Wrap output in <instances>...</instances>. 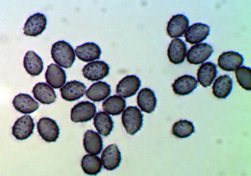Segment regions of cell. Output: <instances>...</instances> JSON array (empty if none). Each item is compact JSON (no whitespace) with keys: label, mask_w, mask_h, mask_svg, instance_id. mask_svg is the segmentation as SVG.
I'll return each instance as SVG.
<instances>
[{"label":"cell","mask_w":251,"mask_h":176,"mask_svg":"<svg viewBox=\"0 0 251 176\" xmlns=\"http://www.w3.org/2000/svg\"><path fill=\"white\" fill-rule=\"evenodd\" d=\"M51 56L55 62L61 67H70L75 60V55L71 45L64 40L54 43L51 49Z\"/></svg>","instance_id":"1"},{"label":"cell","mask_w":251,"mask_h":176,"mask_svg":"<svg viewBox=\"0 0 251 176\" xmlns=\"http://www.w3.org/2000/svg\"><path fill=\"white\" fill-rule=\"evenodd\" d=\"M143 115L136 107L129 106L123 112L122 121L127 133L133 135L139 131L142 126Z\"/></svg>","instance_id":"2"},{"label":"cell","mask_w":251,"mask_h":176,"mask_svg":"<svg viewBox=\"0 0 251 176\" xmlns=\"http://www.w3.org/2000/svg\"><path fill=\"white\" fill-rule=\"evenodd\" d=\"M40 135L46 142L55 141L59 137V129L56 122L48 117L40 118L37 123Z\"/></svg>","instance_id":"3"},{"label":"cell","mask_w":251,"mask_h":176,"mask_svg":"<svg viewBox=\"0 0 251 176\" xmlns=\"http://www.w3.org/2000/svg\"><path fill=\"white\" fill-rule=\"evenodd\" d=\"M213 51L212 47L207 43L195 45L188 51L186 55L187 61L191 64H200L208 59Z\"/></svg>","instance_id":"4"},{"label":"cell","mask_w":251,"mask_h":176,"mask_svg":"<svg viewBox=\"0 0 251 176\" xmlns=\"http://www.w3.org/2000/svg\"><path fill=\"white\" fill-rule=\"evenodd\" d=\"M96 112L95 105L88 101L79 103L72 109L71 120L75 123L86 122L91 120Z\"/></svg>","instance_id":"5"},{"label":"cell","mask_w":251,"mask_h":176,"mask_svg":"<svg viewBox=\"0 0 251 176\" xmlns=\"http://www.w3.org/2000/svg\"><path fill=\"white\" fill-rule=\"evenodd\" d=\"M109 69L108 65L104 62L95 61L85 65L82 72L84 76L88 80L98 81L107 75Z\"/></svg>","instance_id":"6"},{"label":"cell","mask_w":251,"mask_h":176,"mask_svg":"<svg viewBox=\"0 0 251 176\" xmlns=\"http://www.w3.org/2000/svg\"><path fill=\"white\" fill-rule=\"evenodd\" d=\"M35 124L31 117L25 115L18 119L12 128V134L18 140H23L33 133Z\"/></svg>","instance_id":"7"},{"label":"cell","mask_w":251,"mask_h":176,"mask_svg":"<svg viewBox=\"0 0 251 176\" xmlns=\"http://www.w3.org/2000/svg\"><path fill=\"white\" fill-rule=\"evenodd\" d=\"M47 19L43 14L39 13L30 16L23 28L24 34L27 36H36L40 34L46 28Z\"/></svg>","instance_id":"8"},{"label":"cell","mask_w":251,"mask_h":176,"mask_svg":"<svg viewBox=\"0 0 251 176\" xmlns=\"http://www.w3.org/2000/svg\"><path fill=\"white\" fill-rule=\"evenodd\" d=\"M141 81L137 76L129 75L121 79L117 86L116 92L124 98L130 97L134 95L139 89Z\"/></svg>","instance_id":"9"},{"label":"cell","mask_w":251,"mask_h":176,"mask_svg":"<svg viewBox=\"0 0 251 176\" xmlns=\"http://www.w3.org/2000/svg\"><path fill=\"white\" fill-rule=\"evenodd\" d=\"M243 60V56L238 53L228 51L223 53L219 56L218 64L224 71H233L242 65Z\"/></svg>","instance_id":"10"},{"label":"cell","mask_w":251,"mask_h":176,"mask_svg":"<svg viewBox=\"0 0 251 176\" xmlns=\"http://www.w3.org/2000/svg\"><path fill=\"white\" fill-rule=\"evenodd\" d=\"M210 30V27L206 24L195 23L186 30L184 35L186 41L191 44L201 42L209 35Z\"/></svg>","instance_id":"11"},{"label":"cell","mask_w":251,"mask_h":176,"mask_svg":"<svg viewBox=\"0 0 251 176\" xmlns=\"http://www.w3.org/2000/svg\"><path fill=\"white\" fill-rule=\"evenodd\" d=\"M189 24V19L184 14L174 15L168 23L167 33L171 38L181 37L185 32Z\"/></svg>","instance_id":"12"},{"label":"cell","mask_w":251,"mask_h":176,"mask_svg":"<svg viewBox=\"0 0 251 176\" xmlns=\"http://www.w3.org/2000/svg\"><path fill=\"white\" fill-rule=\"evenodd\" d=\"M103 167L109 170H112L118 167L121 160L120 152L115 144L107 147L103 151L101 156Z\"/></svg>","instance_id":"13"},{"label":"cell","mask_w":251,"mask_h":176,"mask_svg":"<svg viewBox=\"0 0 251 176\" xmlns=\"http://www.w3.org/2000/svg\"><path fill=\"white\" fill-rule=\"evenodd\" d=\"M86 87L83 83L76 81L67 83L60 89L62 98L66 100L72 101L77 100L84 94Z\"/></svg>","instance_id":"14"},{"label":"cell","mask_w":251,"mask_h":176,"mask_svg":"<svg viewBox=\"0 0 251 176\" xmlns=\"http://www.w3.org/2000/svg\"><path fill=\"white\" fill-rule=\"evenodd\" d=\"M187 51V46L185 43L179 38L172 40L167 51L168 58L171 62L178 64L184 60Z\"/></svg>","instance_id":"15"},{"label":"cell","mask_w":251,"mask_h":176,"mask_svg":"<svg viewBox=\"0 0 251 176\" xmlns=\"http://www.w3.org/2000/svg\"><path fill=\"white\" fill-rule=\"evenodd\" d=\"M47 83L53 88H59L65 83L66 76L65 71L57 65H49L45 73Z\"/></svg>","instance_id":"16"},{"label":"cell","mask_w":251,"mask_h":176,"mask_svg":"<svg viewBox=\"0 0 251 176\" xmlns=\"http://www.w3.org/2000/svg\"><path fill=\"white\" fill-rule=\"evenodd\" d=\"M198 82L195 78L185 75L175 80L172 84L174 93L179 95H185L191 93L197 87Z\"/></svg>","instance_id":"17"},{"label":"cell","mask_w":251,"mask_h":176,"mask_svg":"<svg viewBox=\"0 0 251 176\" xmlns=\"http://www.w3.org/2000/svg\"><path fill=\"white\" fill-rule=\"evenodd\" d=\"M13 104L17 110L24 114L31 113L39 107L37 102L29 94L24 93H20L16 96Z\"/></svg>","instance_id":"18"},{"label":"cell","mask_w":251,"mask_h":176,"mask_svg":"<svg viewBox=\"0 0 251 176\" xmlns=\"http://www.w3.org/2000/svg\"><path fill=\"white\" fill-rule=\"evenodd\" d=\"M75 51L79 59L85 62L99 59L101 54L99 46L93 42H87L77 46Z\"/></svg>","instance_id":"19"},{"label":"cell","mask_w":251,"mask_h":176,"mask_svg":"<svg viewBox=\"0 0 251 176\" xmlns=\"http://www.w3.org/2000/svg\"><path fill=\"white\" fill-rule=\"evenodd\" d=\"M32 92L35 98L44 104L54 102L56 96L53 89L46 83H39L34 87Z\"/></svg>","instance_id":"20"},{"label":"cell","mask_w":251,"mask_h":176,"mask_svg":"<svg viewBox=\"0 0 251 176\" xmlns=\"http://www.w3.org/2000/svg\"><path fill=\"white\" fill-rule=\"evenodd\" d=\"M217 74L216 65L214 63L207 62L202 64L197 72L198 82L204 87L210 86Z\"/></svg>","instance_id":"21"},{"label":"cell","mask_w":251,"mask_h":176,"mask_svg":"<svg viewBox=\"0 0 251 176\" xmlns=\"http://www.w3.org/2000/svg\"><path fill=\"white\" fill-rule=\"evenodd\" d=\"M232 85V80L229 76L227 75L220 76L213 83L212 93L218 98L225 99L230 93Z\"/></svg>","instance_id":"22"},{"label":"cell","mask_w":251,"mask_h":176,"mask_svg":"<svg viewBox=\"0 0 251 176\" xmlns=\"http://www.w3.org/2000/svg\"><path fill=\"white\" fill-rule=\"evenodd\" d=\"M137 103L141 110L150 113L153 112L156 106L157 99L154 93L151 89H142L137 96Z\"/></svg>","instance_id":"23"},{"label":"cell","mask_w":251,"mask_h":176,"mask_svg":"<svg viewBox=\"0 0 251 176\" xmlns=\"http://www.w3.org/2000/svg\"><path fill=\"white\" fill-rule=\"evenodd\" d=\"M23 63L26 71L32 76L39 75L43 70L42 59L33 51H29L26 53Z\"/></svg>","instance_id":"24"},{"label":"cell","mask_w":251,"mask_h":176,"mask_svg":"<svg viewBox=\"0 0 251 176\" xmlns=\"http://www.w3.org/2000/svg\"><path fill=\"white\" fill-rule=\"evenodd\" d=\"M83 144L87 152L94 155L100 152L103 145V141L99 135L91 130L87 131L84 134Z\"/></svg>","instance_id":"25"},{"label":"cell","mask_w":251,"mask_h":176,"mask_svg":"<svg viewBox=\"0 0 251 176\" xmlns=\"http://www.w3.org/2000/svg\"><path fill=\"white\" fill-rule=\"evenodd\" d=\"M110 86L106 83L99 82L92 85L86 91V96L90 100L95 102L102 101L110 94Z\"/></svg>","instance_id":"26"},{"label":"cell","mask_w":251,"mask_h":176,"mask_svg":"<svg viewBox=\"0 0 251 176\" xmlns=\"http://www.w3.org/2000/svg\"><path fill=\"white\" fill-rule=\"evenodd\" d=\"M93 124L98 132L104 136L109 135L113 127L111 117L104 111L97 113L94 118Z\"/></svg>","instance_id":"27"},{"label":"cell","mask_w":251,"mask_h":176,"mask_svg":"<svg viewBox=\"0 0 251 176\" xmlns=\"http://www.w3.org/2000/svg\"><path fill=\"white\" fill-rule=\"evenodd\" d=\"M103 109L112 115H117L122 113L126 106L125 100L121 97L113 95L107 99L102 104Z\"/></svg>","instance_id":"28"},{"label":"cell","mask_w":251,"mask_h":176,"mask_svg":"<svg viewBox=\"0 0 251 176\" xmlns=\"http://www.w3.org/2000/svg\"><path fill=\"white\" fill-rule=\"evenodd\" d=\"M81 166L84 173L90 175H96L102 168L100 158L97 156L87 154L84 156L81 161Z\"/></svg>","instance_id":"29"},{"label":"cell","mask_w":251,"mask_h":176,"mask_svg":"<svg viewBox=\"0 0 251 176\" xmlns=\"http://www.w3.org/2000/svg\"><path fill=\"white\" fill-rule=\"evenodd\" d=\"M195 132L193 123L186 120H181L173 125L172 132L177 137L184 138L190 136Z\"/></svg>","instance_id":"30"},{"label":"cell","mask_w":251,"mask_h":176,"mask_svg":"<svg viewBox=\"0 0 251 176\" xmlns=\"http://www.w3.org/2000/svg\"><path fill=\"white\" fill-rule=\"evenodd\" d=\"M236 77L239 85L243 88L251 90V70L250 68L244 66L238 68L235 71Z\"/></svg>","instance_id":"31"}]
</instances>
